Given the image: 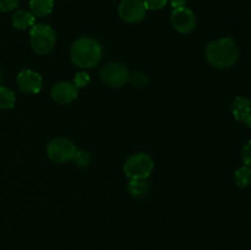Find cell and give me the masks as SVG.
<instances>
[{
  "label": "cell",
  "mask_w": 251,
  "mask_h": 250,
  "mask_svg": "<svg viewBox=\"0 0 251 250\" xmlns=\"http://www.w3.org/2000/svg\"><path fill=\"white\" fill-rule=\"evenodd\" d=\"M205 56L207 63L216 69H229L239 58V49L234 39L230 37H222L210 42L206 47Z\"/></svg>",
  "instance_id": "6da1fadb"
},
{
  "label": "cell",
  "mask_w": 251,
  "mask_h": 250,
  "mask_svg": "<svg viewBox=\"0 0 251 250\" xmlns=\"http://www.w3.org/2000/svg\"><path fill=\"white\" fill-rule=\"evenodd\" d=\"M102 55V46L92 37H80L74 42L70 49L71 61L83 70L95 68L100 61Z\"/></svg>",
  "instance_id": "7a4b0ae2"
},
{
  "label": "cell",
  "mask_w": 251,
  "mask_h": 250,
  "mask_svg": "<svg viewBox=\"0 0 251 250\" xmlns=\"http://www.w3.org/2000/svg\"><path fill=\"white\" fill-rule=\"evenodd\" d=\"M29 42L34 53L38 55H47L55 47L56 33L49 25L34 24L29 31Z\"/></svg>",
  "instance_id": "3957f363"
},
{
  "label": "cell",
  "mask_w": 251,
  "mask_h": 250,
  "mask_svg": "<svg viewBox=\"0 0 251 250\" xmlns=\"http://www.w3.org/2000/svg\"><path fill=\"white\" fill-rule=\"evenodd\" d=\"M154 163L150 154L137 152L125 161L124 173L130 180H146L153 172Z\"/></svg>",
  "instance_id": "277c9868"
},
{
  "label": "cell",
  "mask_w": 251,
  "mask_h": 250,
  "mask_svg": "<svg viewBox=\"0 0 251 250\" xmlns=\"http://www.w3.org/2000/svg\"><path fill=\"white\" fill-rule=\"evenodd\" d=\"M47 157L54 163H66L74 161L77 149L73 141L65 137H56L47 145Z\"/></svg>",
  "instance_id": "5b68a950"
},
{
  "label": "cell",
  "mask_w": 251,
  "mask_h": 250,
  "mask_svg": "<svg viewBox=\"0 0 251 250\" xmlns=\"http://www.w3.org/2000/svg\"><path fill=\"white\" fill-rule=\"evenodd\" d=\"M100 77L104 85L113 88H120L130 80V73L122 63H108L100 69Z\"/></svg>",
  "instance_id": "8992f818"
},
{
  "label": "cell",
  "mask_w": 251,
  "mask_h": 250,
  "mask_svg": "<svg viewBox=\"0 0 251 250\" xmlns=\"http://www.w3.org/2000/svg\"><path fill=\"white\" fill-rule=\"evenodd\" d=\"M147 9L142 0H123L118 6L119 17L126 24H139L146 16Z\"/></svg>",
  "instance_id": "52a82bcc"
},
{
  "label": "cell",
  "mask_w": 251,
  "mask_h": 250,
  "mask_svg": "<svg viewBox=\"0 0 251 250\" xmlns=\"http://www.w3.org/2000/svg\"><path fill=\"white\" fill-rule=\"evenodd\" d=\"M171 22L173 28L181 34H189L194 32L198 24L195 14L185 6L173 10L171 14Z\"/></svg>",
  "instance_id": "ba28073f"
},
{
  "label": "cell",
  "mask_w": 251,
  "mask_h": 250,
  "mask_svg": "<svg viewBox=\"0 0 251 250\" xmlns=\"http://www.w3.org/2000/svg\"><path fill=\"white\" fill-rule=\"evenodd\" d=\"M16 82L20 91L24 93H28V95H37L41 92L42 87H43L42 76L37 71L29 70V69L20 71L16 77Z\"/></svg>",
  "instance_id": "9c48e42d"
},
{
  "label": "cell",
  "mask_w": 251,
  "mask_h": 250,
  "mask_svg": "<svg viewBox=\"0 0 251 250\" xmlns=\"http://www.w3.org/2000/svg\"><path fill=\"white\" fill-rule=\"evenodd\" d=\"M77 88L75 87L74 83L68 82V81H60V82L55 83L51 88V98H53L54 102L61 105L74 102L77 98Z\"/></svg>",
  "instance_id": "30bf717a"
},
{
  "label": "cell",
  "mask_w": 251,
  "mask_h": 250,
  "mask_svg": "<svg viewBox=\"0 0 251 250\" xmlns=\"http://www.w3.org/2000/svg\"><path fill=\"white\" fill-rule=\"evenodd\" d=\"M232 114L238 122L245 123L251 114V102L247 97L237 96L232 103Z\"/></svg>",
  "instance_id": "8fae6325"
},
{
  "label": "cell",
  "mask_w": 251,
  "mask_h": 250,
  "mask_svg": "<svg viewBox=\"0 0 251 250\" xmlns=\"http://www.w3.org/2000/svg\"><path fill=\"white\" fill-rule=\"evenodd\" d=\"M11 24L14 28L25 31L27 28H31L36 24V16L26 10H17L12 15Z\"/></svg>",
  "instance_id": "7c38bea8"
},
{
  "label": "cell",
  "mask_w": 251,
  "mask_h": 250,
  "mask_svg": "<svg viewBox=\"0 0 251 250\" xmlns=\"http://www.w3.org/2000/svg\"><path fill=\"white\" fill-rule=\"evenodd\" d=\"M54 7V0H29L31 12L37 17L48 16Z\"/></svg>",
  "instance_id": "4fadbf2b"
},
{
  "label": "cell",
  "mask_w": 251,
  "mask_h": 250,
  "mask_svg": "<svg viewBox=\"0 0 251 250\" xmlns=\"http://www.w3.org/2000/svg\"><path fill=\"white\" fill-rule=\"evenodd\" d=\"M127 190L129 194L135 199H144L146 198L151 190V185L146 180H130L127 184Z\"/></svg>",
  "instance_id": "5bb4252c"
},
{
  "label": "cell",
  "mask_w": 251,
  "mask_h": 250,
  "mask_svg": "<svg viewBox=\"0 0 251 250\" xmlns=\"http://www.w3.org/2000/svg\"><path fill=\"white\" fill-rule=\"evenodd\" d=\"M234 183L238 188L245 189L251 185V167L243 166L234 173Z\"/></svg>",
  "instance_id": "9a60e30c"
},
{
  "label": "cell",
  "mask_w": 251,
  "mask_h": 250,
  "mask_svg": "<svg viewBox=\"0 0 251 250\" xmlns=\"http://www.w3.org/2000/svg\"><path fill=\"white\" fill-rule=\"evenodd\" d=\"M15 102H16V96L15 92L10 88L0 86V109H11L14 108Z\"/></svg>",
  "instance_id": "2e32d148"
},
{
  "label": "cell",
  "mask_w": 251,
  "mask_h": 250,
  "mask_svg": "<svg viewBox=\"0 0 251 250\" xmlns=\"http://www.w3.org/2000/svg\"><path fill=\"white\" fill-rule=\"evenodd\" d=\"M91 161H92V154L86 150H77L75 154L74 162L77 164L78 167H87L90 166Z\"/></svg>",
  "instance_id": "e0dca14e"
},
{
  "label": "cell",
  "mask_w": 251,
  "mask_h": 250,
  "mask_svg": "<svg viewBox=\"0 0 251 250\" xmlns=\"http://www.w3.org/2000/svg\"><path fill=\"white\" fill-rule=\"evenodd\" d=\"M90 81L91 77L86 71H78L75 75V77H74V85H75V87L78 90V88L86 87V86L90 83Z\"/></svg>",
  "instance_id": "ac0fdd59"
},
{
  "label": "cell",
  "mask_w": 251,
  "mask_h": 250,
  "mask_svg": "<svg viewBox=\"0 0 251 250\" xmlns=\"http://www.w3.org/2000/svg\"><path fill=\"white\" fill-rule=\"evenodd\" d=\"M144 2L147 10L156 11V10L163 9L167 5V2H168V0H145Z\"/></svg>",
  "instance_id": "d6986e66"
},
{
  "label": "cell",
  "mask_w": 251,
  "mask_h": 250,
  "mask_svg": "<svg viewBox=\"0 0 251 250\" xmlns=\"http://www.w3.org/2000/svg\"><path fill=\"white\" fill-rule=\"evenodd\" d=\"M20 4V0H0V11L10 12L14 11Z\"/></svg>",
  "instance_id": "ffe728a7"
},
{
  "label": "cell",
  "mask_w": 251,
  "mask_h": 250,
  "mask_svg": "<svg viewBox=\"0 0 251 250\" xmlns=\"http://www.w3.org/2000/svg\"><path fill=\"white\" fill-rule=\"evenodd\" d=\"M130 77H131V76H130ZM131 82L132 85L136 86V87H144V86H146L147 82H149V78H147V76L145 75V74L136 73L134 74V76L131 77Z\"/></svg>",
  "instance_id": "44dd1931"
},
{
  "label": "cell",
  "mask_w": 251,
  "mask_h": 250,
  "mask_svg": "<svg viewBox=\"0 0 251 250\" xmlns=\"http://www.w3.org/2000/svg\"><path fill=\"white\" fill-rule=\"evenodd\" d=\"M242 159L244 166L251 167V140L244 145L242 150Z\"/></svg>",
  "instance_id": "7402d4cb"
},
{
  "label": "cell",
  "mask_w": 251,
  "mask_h": 250,
  "mask_svg": "<svg viewBox=\"0 0 251 250\" xmlns=\"http://www.w3.org/2000/svg\"><path fill=\"white\" fill-rule=\"evenodd\" d=\"M171 6L173 9H179V7H184L186 4V0H168Z\"/></svg>",
  "instance_id": "603a6c76"
},
{
  "label": "cell",
  "mask_w": 251,
  "mask_h": 250,
  "mask_svg": "<svg viewBox=\"0 0 251 250\" xmlns=\"http://www.w3.org/2000/svg\"><path fill=\"white\" fill-rule=\"evenodd\" d=\"M245 125H247L248 127H249V129H251V114L249 115V118H248L247 120H245V123H244Z\"/></svg>",
  "instance_id": "cb8c5ba5"
},
{
  "label": "cell",
  "mask_w": 251,
  "mask_h": 250,
  "mask_svg": "<svg viewBox=\"0 0 251 250\" xmlns=\"http://www.w3.org/2000/svg\"><path fill=\"white\" fill-rule=\"evenodd\" d=\"M0 81H1V71H0Z\"/></svg>",
  "instance_id": "d4e9b609"
}]
</instances>
